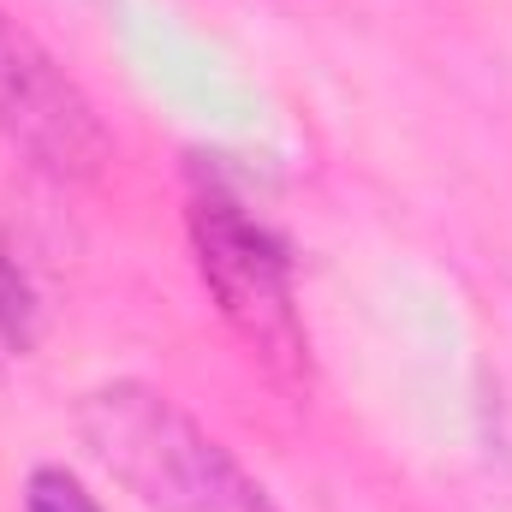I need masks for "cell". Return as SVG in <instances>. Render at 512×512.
I'll return each instance as SVG.
<instances>
[{
	"label": "cell",
	"instance_id": "cell-1",
	"mask_svg": "<svg viewBox=\"0 0 512 512\" xmlns=\"http://www.w3.org/2000/svg\"><path fill=\"white\" fill-rule=\"evenodd\" d=\"M78 441L149 512H280L268 489L161 387L108 382L78 399Z\"/></svg>",
	"mask_w": 512,
	"mask_h": 512
},
{
	"label": "cell",
	"instance_id": "cell-2",
	"mask_svg": "<svg viewBox=\"0 0 512 512\" xmlns=\"http://www.w3.org/2000/svg\"><path fill=\"white\" fill-rule=\"evenodd\" d=\"M185 227H191L197 274H203L215 310L227 316V328L239 334V346L268 376L298 382L310 370V334H304V316H298L286 245L221 185L191 191Z\"/></svg>",
	"mask_w": 512,
	"mask_h": 512
},
{
	"label": "cell",
	"instance_id": "cell-3",
	"mask_svg": "<svg viewBox=\"0 0 512 512\" xmlns=\"http://www.w3.org/2000/svg\"><path fill=\"white\" fill-rule=\"evenodd\" d=\"M0 137L48 179H96L114 155L108 126L66 66L18 24L0 18Z\"/></svg>",
	"mask_w": 512,
	"mask_h": 512
},
{
	"label": "cell",
	"instance_id": "cell-4",
	"mask_svg": "<svg viewBox=\"0 0 512 512\" xmlns=\"http://www.w3.org/2000/svg\"><path fill=\"white\" fill-rule=\"evenodd\" d=\"M18 512H102V507H96V495H90L72 471L42 465V471H30V483H24V507Z\"/></svg>",
	"mask_w": 512,
	"mask_h": 512
},
{
	"label": "cell",
	"instance_id": "cell-5",
	"mask_svg": "<svg viewBox=\"0 0 512 512\" xmlns=\"http://www.w3.org/2000/svg\"><path fill=\"white\" fill-rule=\"evenodd\" d=\"M6 352H12V346H6V328H0V358H6Z\"/></svg>",
	"mask_w": 512,
	"mask_h": 512
}]
</instances>
